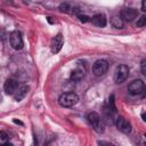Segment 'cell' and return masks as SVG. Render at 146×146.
I'll return each instance as SVG.
<instances>
[{
	"mask_svg": "<svg viewBox=\"0 0 146 146\" xmlns=\"http://www.w3.org/2000/svg\"><path fill=\"white\" fill-rule=\"evenodd\" d=\"M29 86H21L18 89H17V91L13 95V97H14V99L16 100V102H21L25 96H26V94L29 92Z\"/></svg>",
	"mask_w": 146,
	"mask_h": 146,
	"instance_id": "obj_11",
	"label": "cell"
},
{
	"mask_svg": "<svg viewBox=\"0 0 146 146\" xmlns=\"http://www.w3.org/2000/svg\"><path fill=\"white\" fill-rule=\"evenodd\" d=\"M129 75V67L124 64H120L114 73V81L116 83H122Z\"/></svg>",
	"mask_w": 146,
	"mask_h": 146,
	"instance_id": "obj_3",
	"label": "cell"
},
{
	"mask_svg": "<svg viewBox=\"0 0 146 146\" xmlns=\"http://www.w3.org/2000/svg\"><path fill=\"white\" fill-rule=\"evenodd\" d=\"M98 146H116V145L113 144V143L106 141V140H99L98 141Z\"/></svg>",
	"mask_w": 146,
	"mask_h": 146,
	"instance_id": "obj_19",
	"label": "cell"
},
{
	"mask_svg": "<svg viewBox=\"0 0 146 146\" xmlns=\"http://www.w3.org/2000/svg\"><path fill=\"white\" fill-rule=\"evenodd\" d=\"M19 87H21L19 82L17 80H14V79H7L5 84H3V89H5L7 95H14Z\"/></svg>",
	"mask_w": 146,
	"mask_h": 146,
	"instance_id": "obj_7",
	"label": "cell"
},
{
	"mask_svg": "<svg viewBox=\"0 0 146 146\" xmlns=\"http://www.w3.org/2000/svg\"><path fill=\"white\" fill-rule=\"evenodd\" d=\"M9 41H10V46L15 49V50H19L23 48V38H22V33L19 31H13L10 33L9 36Z\"/></svg>",
	"mask_w": 146,
	"mask_h": 146,
	"instance_id": "obj_5",
	"label": "cell"
},
{
	"mask_svg": "<svg viewBox=\"0 0 146 146\" xmlns=\"http://www.w3.org/2000/svg\"><path fill=\"white\" fill-rule=\"evenodd\" d=\"M141 97L143 98H146V86L144 87V89H143V92H141Z\"/></svg>",
	"mask_w": 146,
	"mask_h": 146,
	"instance_id": "obj_23",
	"label": "cell"
},
{
	"mask_svg": "<svg viewBox=\"0 0 146 146\" xmlns=\"http://www.w3.org/2000/svg\"><path fill=\"white\" fill-rule=\"evenodd\" d=\"M63 43H64V39H63V35L60 33H58L55 38H52L51 40V44H50V49H51V52L54 54H57L62 47H63Z\"/></svg>",
	"mask_w": 146,
	"mask_h": 146,
	"instance_id": "obj_10",
	"label": "cell"
},
{
	"mask_svg": "<svg viewBox=\"0 0 146 146\" xmlns=\"http://www.w3.org/2000/svg\"><path fill=\"white\" fill-rule=\"evenodd\" d=\"M88 121L92 125L95 131H97L98 133L104 132V123H103V120H102L100 115L97 112H90L88 114Z\"/></svg>",
	"mask_w": 146,
	"mask_h": 146,
	"instance_id": "obj_2",
	"label": "cell"
},
{
	"mask_svg": "<svg viewBox=\"0 0 146 146\" xmlns=\"http://www.w3.org/2000/svg\"><path fill=\"white\" fill-rule=\"evenodd\" d=\"M91 22H92V24H95L99 27H104L106 25V17L103 14H96L91 17Z\"/></svg>",
	"mask_w": 146,
	"mask_h": 146,
	"instance_id": "obj_12",
	"label": "cell"
},
{
	"mask_svg": "<svg viewBox=\"0 0 146 146\" xmlns=\"http://www.w3.org/2000/svg\"><path fill=\"white\" fill-rule=\"evenodd\" d=\"M108 107L113 113L116 112V106H115V102H114V95H111L110 98H108Z\"/></svg>",
	"mask_w": 146,
	"mask_h": 146,
	"instance_id": "obj_16",
	"label": "cell"
},
{
	"mask_svg": "<svg viewBox=\"0 0 146 146\" xmlns=\"http://www.w3.org/2000/svg\"><path fill=\"white\" fill-rule=\"evenodd\" d=\"M136 25H137L138 27H143V26H145V25H146V15L140 16V17L137 19Z\"/></svg>",
	"mask_w": 146,
	"mask_h": 146,
	"instance_id": "obj_17",
	"label": "cell"
},
{
	"mask_svg": "<svg viewBox=\"0 0 146 146\" xmlns=\"http://www.w3.org/2000/svg\"><path fill=\"white\" fill-rule=\"evenodd\" d=\"M140 70H141V73L146 76V58L141 60V63H140Z\"/></svg>",
	"mask_w": 146,
	"mask_h": 146,
	"instance_id": "obj_18",
	"label": "cell"
},
{
	"mask_svg": "<svg viewBox=\"0 0 146 146\" xmlns=\"http://www.w3.org/2000/svg\"><path fill=\"white\" fill-rule=\"evenodd\" d=\"M115 124H116V128L123 133H129L131 131V123L128 120H125L123 116H119L115 121Z\"/></svg>",
	"mask_w": 146,
	"mask_h": 146,
	"instance_id": "obj_9",
	"label": "cell"
},
{
	"mask_svg": "<svg viewBox=\"0 0 146 146\" xmlns=\"http://www.w3.org/2000/svg\"><path fill=\"white\" fill-rule=\"evenodd\" d=\"M111 25L114 29H122L123 27V19L119 16H114L111 18Z\"/></svg>",
	"mask_w": 146,
	"mask_h": 146,
	"instance_id": "obj_14",
	"label": "cell"
},
{
	"mask_svg": "<svg viewBox=\"0 0 146 146\" xmlns=\"http://www.w3.org/2000/svg\"><path fill=\"white\" fill-rule=\"evenodd\" d=\"M141 117H143V121H145V122H146V113H145V112H143V113H141Z\"/></svg>",
	"mask_w": 146,
	"mask_h": 146,
	"instance_id": "obj_25",
	"label": "cell"
},
{
	"mask_svg": "<svg viewBox=\"0 0 146 146\" xmlns=\"http://www.w3.org/2000/svg\"><path fill=\"white\" fill-rule=\"evenodd\" d=\"M138 16V10L135 8H125L121 10L120 17L125 22H131Z\"/></svg>",
	"mask_w": 146,
	"mask_h": 146,
	"instance_id": "obj_8",
	"label": "cell"
},
{
	"mask_svg": "<svg viewBox=\"0 0 146 146\" xmlns=\"http://www.w3.org/2000/svg\"><path fill=\"white\" fill-rule=\"evenodd\" d=\"M79 102V96L75 92H64L58 98V104L62 107H71Z\"/></svg>",
	"mask_w": 146,
	"mask_h": 146,
	"instance_id": "obj_1",
	"label": "cell"
},
{
	"mask_svg": "<svg viewBox=\"0 0 146 146\" xmlns=\"http://www.w3.org/2000/svg\"><path fill=\"white\" fill-rule=\"evenodd\" d=\"M71 9H72V6H71L70 2H62L59 5V10L62 13H70Z\"/></svg>",
	"mask_w": 146,
	"mask_h": 146,
	"instance_id": "obj_15",
	"label": "cell"
},
{
	"mask_svg": "<svg viewBox=\"0 0 146 146\" xmlns=\"http://www.w3.org/2000/svg\"><path fill=\"white\" fill-rule=\"evenodd\" d=\"M144 87H145V86H144L143 81L137 79V80L131 81V82L128 84V91L130 92V95H133V96H136V95H141Z\"/></svg>",
	"mask_w": 146,
	"mask_h": 146,
	"instance_id": "obj_6",
	"label": "cell"
},
{
	"mask_svg": "<svg viewBox=\"0 0 146 146\" xmlns=\"http://www.w3.org/2000/svg\"><path fill=\"white\" fill-rule=\"evenodd\" d=\"M141 10L143 11H146V0H144L141 2Z\"/></svg>",
	"mask_w": 146,
	"mask_h": 146,
	"instance_id": "obj_22",
	"label": "cell"
},
{
	"mask_svg": "<svg viewBox=\"0 0 146 146\" xmlns=\"http://www.w3.org/2000/svg\"><path fill=\"white\" fill-rule=\"evenodd\" d=\"M108 68V63L105 59H98L92 65V73L96 76H102L107 72Z\"/></svg>",
	"mask_w": 146,
	"mask_h": 146,
	"instance_id": "obj_4",
	"label": "cell"
},
{
	"mask_svg": "<svg viewBox=\"0 0 146 146\" xmlns=\"http://www.w3.org/2000/svg\"><path fill=\"white\" fill-rule=\"evenodd\" d=\"M84 73H86V70L82 68V67H76L75 70H73L71 72V80L73 81H80L81 79H83L84 76Z\"/></svg>",
	"mask_w": 146,
	"mask_h": 146,
	"instance_id": "obj_13",
	"label": "cell"
},
{
	"mask_svg": "<svg viewBox=\"0 0 146 146\" xmlns=\"http://www.w3.org/2000/svg\"><path fill=\"white\" fill-rule=\"evenodd\" d=\"M0 139H1L2 143H6V140L9 139V136H8L5 131H1V132H0Z\"/></svg>",
	"mask_w": 146,
	"mask_h": 146,
	"instance_id": "obj_20",
	"label": "cell"
},
{
	"mask_svg": "<svg viewBox=\"0 0 146 146\" xmlns=\"http://www.w3.org/2000/svg\"><path fill=\"white\" fill-rule=\"evenodd\" d=\"M14 123H16V124H21V125H23V122H21V121H18V120H16V119H14Z\"/></svg>",
	"mask_w": 146,
	"mask_h": 146,
	"instance_id": "obj_24",
	"label": "cell"
},
{
	"mask_svg": "<svg viewBox=\"0 0 146 146\" xmlns=\"http://www.w3.org/2000/svg\"><path fill=\"white\" fill-rule=\"evenodd\" d=\"M89 18H90V17L87 16V15H79V19H80V22H82V23H86V22L90 21Z\"/></svg>",
	"mask_w": 146,
	"mask_h": 146,
	"instance_id": "obj_21",
	"label": "cell"
},
{
	"mask_svg": "<svg viewBox=\"0 0 146 146\" xmlns=\"http://www.w3.org/2000/svg\"><path fill=\"white\" fill-rule=\"evenodd\" d=\"M1 146H14V145H13L11 143H3Z\"/></svg>",
	"mask_w": 146,
	"mask_h": 146,
	"instance_id": "obj_26",
	"label": "cell"
}]
</instances>
